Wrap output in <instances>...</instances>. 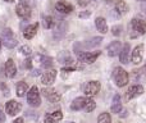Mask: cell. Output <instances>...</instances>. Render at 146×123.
Returning a JSON list of instances; mask_svg holds the SVG:
<instances>
[{"instance_id": "cell-1", "label": "cell", "mask_w": 146, "mask_h": 123, "mask_svg": "<svg viewBox=\"0 0 146 123\" xmlns=\"http://www.w3.org/2000/svg\"><path fill=\"white\" fill-rule=\"evenodd\" d=\"M113 78L115 81V85L118 87H124L126 85H128V73L126 72V69H123L122 67H117L113 72Z\"/></svg>"}, {"instance_id": "cell-2", "label": "cell", "mask_w": 146, "mask_h": 123, "mask_svg": "<svg viewBox=\"0 0 146 123\" xmlns=\"http://www.w3.org/2000/svg\"><path fill=\"white\" fill-rule=\"evenodd\" d=\"M27 103L30 104L33 108H37L41 105V98H40V92L38 88L36 86H32L30 90L27 91Z\"/></svg>"}, {"instance_id": "cell-3", "label": "cell", "mask_w": 146, "mask_h": 123, "mask_svg": "<svg viewBox=\"0 0 146 123\" xmlns=\"http://www.w3.org/2000/svg\"><path fill=\"white\" fill-rule=\"evenodd\" d=\"M15 13H17L18 17L27 21V19H30V17H31V8L26 1H21L19 4L17 5V8H15Z\"/></svg>"}, {"instance_id": "cell-4", "label": "cell", "mask_w": 146, "mask_h": 123, "mask_svg": "<svg viewBox=\"0 0 146 123\" xmlns=\"http://www.w3.org/2000/svg\"><path fill=\"white\" fill-rule=\"evenodd\" d=\"M77 54V59L80 62L87 63V64H91L98 59V57L100 55V51H95V53H87V51H78Z\"/></svg>"}, {"instance_id": "cell-5", "label": "cell", "mask_w": 146, "mask_h": 123, "mask_svg": "<svg viewBox=\"0 0 146 123\" xmlns=\"http://www.w3.org/2000/svg\"><path fill=\"white\" fill-rule=\"evenodd\" d=\"M41 92H42V95L45 96L51 104H56L60 101V94H59L56 90H54V88H51V87L42 88Z\"/></svg>"}, {"instance_id": "cell-6", "label": "cell", "mask_w": 146, "mask_h": 123, "mask_svg": "<svg viewBox=\"0 0 146 123\" xmlns=\"http://www.w3.org/2000/svg\"><path fill=\"white\" fill-rule=\"evenodd\" d=\"M144 50H145V46L142 45V44L137 45L136 48L133 49L132 55H131V62L133 63V64H136V65L141 64V62L144 61Z\"/></svg>"}, {"instance_id": "cell-7", "label": "cell", "mask_w": 146, "mask_h": 123, "mask_svg": "<svg viewBox=\"0 0 146 123\" xmlns=\"http://www.w3.org/2000/svg\"><path fill=\"white\" fill-rule=\"evenodd\" d=\"M100 88H101L100 82H98V81H90V82L85 86V94L91 98V96L98 95Z\"/></svg>"}, {"instance_id": "cell-8", "label": "cell", "mask_w": 146, "mask_h": 123, "mask_svg": "<svg viewBox=\"0 0 146 123\" xmlns=\"http://www.w3.org/2000/svg\"><path fill=\"white\" fill-rule=\"evenodd\" d=\"M67 28H68V25H67L66 21H63V19L59 21V22L56 23L55 28H54V32H53L54 39H56V40H60V39L63 37L64 35H66Z\"/></svg>"}, {"instance_id": "cell-9", "label": "cell", "mask_w": 146, "mask_h": 123, "mask_svg": "<svg viewBox=\"0 0 146 123\" xmlns=\"http://www.w3.org/2000/svg\"><path fill=\"white\" fill-rule=\"evenodd\" d=\"M21 109H22L21 103H18V101H15V100H9L7 104H5V110H7V113L12 117L15 116L17 113H19Z\"/></svg>"}, {"instance_id": "cell-10", "label": "cell", "mask_w": 146, "mask_h": 123, "mask_svg": "<svg viewBox=\"0 0 146 123\" xmlns=\"http://www.w3.org/2000/svg\"><path fill=\"white\" fill-rule=\"evenodd\" d=\"M131 25H132V28H133L137 33H140V35L146 33V21L145 19H141V18H133L132 22H131Z\"/></svg>"}, {"instance_id": "cell-11", "label": "cell", "mask_w": 146, "mask_h": 123, "mask_svg": "<svg viewBox=\"0 0 146 123\" xmlns=\"http://www.w3.org/2000/svg\"><path fill=\"white\" fill-rule=\"evenodd\" d=\"M142 94H144V87L141 85H133L126 92V98H127V100H131V99L137 98V96L142 95Z\"/></svg>"}, {"instance_id": "cell-12", "label": "cell", "mask_w": 146, "mask_h": 123, "mask_svg": "<svg viewBox=\"0 0 146 123\" xmlns=\"http://www.w3.org/2000/svg\"><path fill=\"white\" fill-rule=\"evenodd\" d=\"M56 78V70L55 69H50V70H46L42 76H41V83L44 85H53L54 81Z\"/></svg>"}, {"instance_id": "cell-13", "label": "cell", "mask_w": 146, "mask_h": 123, "mask_svg": "<svg viewBox=\"0 0 146 123\" xmlns=\"http://www.w3.org/2000/svg\"><path fill=\"white\" fill-rule=\"evenodd\" d=\"M129 51H131V45L128 43L124 44L122 46L121 51H119V61H121L122 64H128L129 62Z\"/></svg>"}, {"instance_id": "cell-14", "label": "cell", "mask_w": 146, "mask_h": 123, "mask_svg": "<svg viewBox=\"0 0 146 123\" xmlns=\"http://www.w3.org/2000/svg\"><path fill=\"white\" fill-rule=\"evenodd\" d=\"M5 74L9 78H14L15 74H17V67H15V63L13 59H8L7 63H5Z\"/></svg>"}, {"instance_id": "cell-15", "label": "cell", "mask_w": 146, "mask_h": 123, "mask_svg": "<svg viewBox=\"0 0 146 123\" xmlns=\"http://www.w3.org/2000/svg\"><path fill=\"white\" fill-rule=\"evenodd\" d=\"M122 49V44L121 41H113V43H110L108 45V48H106V51H108V55L109 57H117L119 54V51H121Z\"/></svg>"}, {"instance_id": "cell-16", "label": "cell", "mask_w": 146, "mask_h": 123, "mask_svg": "<svg viewBox=\"0 0 146 123\" xmlns=\"http://www.w3.org/2000/svg\"><path fill=\"white\" fill-rule=\"evenodd\" d=\"M55 9L58 10L59 13H62V14H69V13L73 10V7L71 4H68L67 1L60 0V1H58L55 4Z\"/></svg>"}, {"instance_id": "cell-17", "label": "cell", "mask_w": 146, "mask_h": 123, "mask_svg": "<svg viewBox=\"0 0 146 123\" xmlns=\"http://www.w3.org/2000/svg\"><path fill=\"white\" fill-rule=\"evenodd\" d=\"M37 28H38V23H33V25H30L28 27H26V30L23 31L25 39H27V40L33 39L36 35V32H37Z\"/></svg>"}, {"instance_id": "cell-18", "label": "cell", "mask_w": 146, "mask_h": 123, "mask_svg": "<svg viewBox=\"0 0 146 123\" xmlns=\"http://www.w3.org/2000/svg\"><path fill=\"white\" fill-rule=\"evenodd\" d=\"M95 26H96V28H98L99 32L103 33V35L108 32V23H106L105 18L98 17V18L95 19Z\"/></svg>"}, {"instance_id": "cell-19", "label": "cell", "mask_w": 146, "mask_h": 123, "mask_svg": "<svg viewBox=\"0 0 146 123\" xmlns=\"http://www.w3.org/2000/svg\"><path fill=\"white\" fill-rule=\"evenodd\" d=\"M86 100H87V98H83V96H80V98L74 99L71 104V109L72 110H81V109H83V106H85V104H86Z\"/></svg>"}, {"instance_id": "cell-20", "label": "cell", "mask_w": 146, "mask_h": 123, "mask_svg": "<svg viewBox=\"0 0 146 123\" xmlns=\"http://www.w3.org/2000/svg\"><path fill=\"white\" fill-rule=\"evenodd\" d=\"M101 43H103V37H101V36H99V37L96 36V37H92L91 40H87L86 43H83L82 46L83 48H87V49H94L100 45Z\"/></svg>"}, {"instance_id": "cell-21", "label": "cell", "mask_w": 146, "mask_h": 123, "mask_svg": "<svg viewBox=\"0 0 146 123\" xmlns=\"http://www.w3.org/2000/svg\"><path fill=\"white\" fill-rule=\"evenodd\" d=\"M110 109H111V113H115V114L122 112V103H121V96L119 95H114Z\"/></svg>"}, {"instance_id": "cell-22", "label": "cell", "mask_w": 146, "mask_h": 123, "mask_svg": "<svg viewBox=\"0 0 146 123\" xmlns=\"http://www.w3.org/2000/svg\"><path fill=\"white\" fill-rule=\"evenodd\" d=\"M15 91H17V96H18V98H22V96H25L26 94H27V91H28L27 83L23 82V81L18 82L17 86H15Z\"/></svg>"}, {"instance_id": "cell-23", "label": "cell", "mask_w": 146, "mask_h": 123, "mask_svg": "<svg viewBox=\"0 0 146 123\" xmlns=\"http://www.w3.org/2000/svg\"><path fill=\"white\" fill-rule=\"evenodd\" d=\"M1 44L8 49H13L18 45L17 39L13 36V37H1Z\"/></svg>"}, {"instance_id": "cell-24", "label": "cell", "mask_w": 146, "mask_h": 123, "mask_svg": "<svg viewBox=\"0 0 146 123\" xmlns=\"http://www.w3.org/2000/svg\"><path fill=\"white\" fill-rule=\"evenodd\" d=\"M115 10L119 14H126L128 12V5L124 0H117L115 1Z\"/></svg>"}, {"instance_id": "cell-25", "label": "cell", "mask_w": 146, "mask_h": 123, "mask_svg": "<svg viewBox=\"0 0 146 123\" xmlns=\"http://www.w3.org/2000/svg\"><path fill=\"white\" fill-rule=\"evenodd\" d=\"M40 63H41V67L44 68H50L54 64L53 58H50V57H40Z\"/></svg>"}, {"instance_id": "cell-26", "label": "cell", "mask_w": 146, "mask_h": 123, "mask_svg": "<svg viewBox=\"0 0 146 123\" xmlns=\"http://www.w3.org/2000/svg\"><path fill=\"white\" fill-rule=\"evenodd\" d=\"M42 25H44V27L49 30V28H53L55 26V21H54V18L51 15H46V17H44Z\"/></svg>"}, {"instance_id": "cell-27", "label": "cell", "mask_w": 146, "mask_h": 123, "mask_svg": "<svg viewBox=\"0 0 146 123\" xmlns=\"http://www.w3.org/2000/svg\"><path fill=\"white\" fill-rule=\"evenodd\" d=\"M95 108H96V103L91 98H87V100H86V104H85V106H83V109H85L87 113H90V112H92Z\"/></svg>"}, {"instance_id": "cell-28", "label": "cell", "mask_w": 146, "mask_h": 123, "mask_svg": "<svg viewBox=\"0 0 146 123\" xmlns=\"http://www.w3.org/2000/svg\"><path fill=\"white\" fill-rule=\"evenodd\" d=\"M98 123H111V117H110V114L106 113V112L101 113L100 116H99V118H98Z\"/></svg>"}, {"instance_id": "cell-29", "label": "cell", "mask_w": 146, "mask_h": 123, "mask_svg": "<svg viewBox=\"0 0 146 123\" xmlns=\"http://www.w3.org/2000/svg\"><path fill=\"white\" fill-rule=\"evenodd\" d=\"M19 51H21V54H23V55H26V57H30L31 54H32V49L28 45H22L19 48Z\"/></svg>"}, {"instance_id": "cell-30", "label": "cell", "mask_w": 146, "mask_h": 123, "mask_svg": "<svg viewBox=\"0 0 146 123\" xmlns=\"http://www.w3.org/2000/svg\"><path fill=\"white\" fill-rule=\"evenodd\" d=\"M51 116V118L54 119V122H59V121H62V118H63V113H62L60 110H55V112H53V113L50 114Z\"/></svg>"}, {"instance_id": "cell-31", "label": "cell", "mask_w": 146, "mask_h": 123, "mask_svg": "<svg viewBox=\"0 0 146 123\" xmlns=\"http://www.w3.org/2000/svg\"><path fill=\"white\" fill-rule=\"evenodd\" d=\"M111 33H113L114 36H119L122 33V26H114V27L111 28Z\"/></svg>"}, {"instance_id": "cell-32", "label": "cell", "mask_w": 146, "mask_h": 123, "mask_svg": "<svg viewBox=\"0 0 146 123\" xmlns=\"http://www.w3.org/2000/svg\"><path fill=\"white\" fill-rule=\"evenodd\" d=\"M77 3H78L80 7H87L88 3H90V0H77Z\"/></svg>"}, {"instance_id": "cell-33", "label": "cell", "mask_w": 146, "mask_h": 123, "mask_svg": "<svg viewBox=\"0 0 146 123\" xmlns=\"http://www.w3.org/2000/svg\"><path fill=\"white\" fill-rule=\"evenodd\" d=\"M45 123H55V122H54V119L51 118L50 114H46L45 116Z\"/></svg>"}, {"instance_id": "cell-34", "label": "cell", "mask_w": 146, "mask_h": 123, "mask_svg": "<svg viewBox=\"0 0 146 123\" xmlns=\"http://www.w3.org/2000/svg\"><path fill=\"white\" fill-rule=\"evenodd\" d=\"M91 15V12H82L80 13V18H88Z\"/></svg>"}, {"instance_id": "cell-35", "label": "cell", "mask_w": 146, "mask_h": 123, "mask_svg": "<svg viewBox=\"0 0 146 123\" xmlns=\"http://www.w3.org/2000/svg\"><path fill=\"white\" fill-rule=\"evenodd\" d=\"M3 122H5V114L3 113L1 106H0V123H3Z\"/></svg>"}, {"instance_id": "cell-36", "label": "cell", "mask_w": 146, "mask_h": 123, "mask_svg": "<svg viewBox=\"0 0 146 123\" xmlns=\"http://www.w3.org/2000/svg\"><path fill=\"white\" fill-rule=\"evenodd\" d=\"M25 62H26V63H25V67L30 69V68L32 67V64H31V61H30V59H27V61H25Z\"/></svg>"}, {"instance_id": "cell-37", "label": "cell", "mask_w": 146, "mask_h": 123, "mask_svg": "<svg viewBox=\"0 0 146 123\" xmlns=\"http://www.w3.org/2000/svg\"><path fill=\"white\" fill-rule=\"evenodd\" d=\"M13 123H23V118H22V117H19V118H17Z\"/></svg>"}, {"instance_id": "cell-38", "label": "cell", "mask_w": 146, "mask_h": 123, "mask_svg": "<svg viewBox=\"0 0 146 123\" xmlns=\"http://www.w3.org/2000/svg\"><path fill=\"white\" fill-rule=\"evenodd\" d=\"M38 72H40V70H37V69H36V70H33V73H32V74H33V76H37V74H40V73H38Z\"/></svg>"}, {"instance_id": "cell-39", "label": "cell", "mask_w": 146, "mask_h": 123, "mask_svg": "<svg viewBox=\"0 0 146 123\" xmlns=\"http://www.w3.org/2000/svg\"><path fill=\"white\" fill-rule=\"evenodd\" d=\"M4 1H7V3H13L14 0H4Z\"/></svg>"}, {"instance_id": "cell-40", "label": "cell", "mask_w": 146, "mask_h": 123, "mask_svg": "<svg viewBox=\"0 0 146 123\" xmlns=\"http://www.w3.org/2000/svg\"><path fill=\"white\" fill-rule=\"evenodd\" d=\"M1 45L3 44H1V39H0V49H1Z\"/></svg>"}, {"instance_id": "cell-41", "label": "cell", "mask_w": 146, "mask_h": 123, "mask_svg": "<svg viewBox=\"0 0 146 123\" xmlns=\"http://www.w3.org/2000/svg\"><path fill=\"white\" fill-rule=\"evenodd\" d=\"M139 1H146V0H139Z\"/></svg>"}, {"instance_id": "cell-42", "label": "cell", "mask_w": 146, "mask_h": 123, "mask_svg": "<svg viewBox=\"0 0 146 123\" xmlns=\"http://www.w3.org/2000/svg\"><path fill=\"white\" fill-rule=\"evenodd\" d=\"M68 123H73V122H68Z\"/></svg>"}, {"instance_id": "cell-43", "label": "cell", "mask_w": 146, "mask_h": 123, "mask_svg": "<svg viewBox=\"0 0 146 123\" xmlns=\"http://www.w3.org/2000/svg\"><path fill=\"white\" fill-rule=\"evenodd\" d=\"M145 69H146V65H145Z\"/></svg>"}, {"instance_id": "cell-44", "label": "cell", "mask_w": 146, "mask_h": 123, "mask_svg": "<svg viewBox=\"0 0 146 123\" xmlns=\"http://www.w3.org/2000/svg\"><path fill=\"white\" fill-rule=\"evenodd\" d=\"M118 123H121V122H118Z\"/></svg>"}]
</instances>
